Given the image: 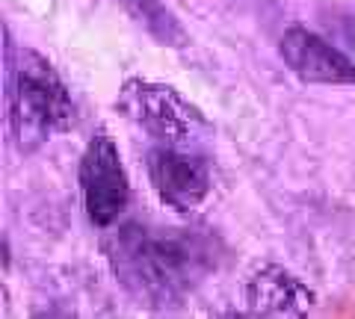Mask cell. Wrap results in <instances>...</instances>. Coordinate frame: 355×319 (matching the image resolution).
<instances>
[{"instance_id": "obj_1", "label": "cell", "mask_w": 355, "mask_h": 319, "mask_svg": "<svg viewBox=\"0 0 355 319\" xmlns=\"http://www.w3.org/2000/svg\"><path fill=\"white\" fill-rule=\"evenodd\" d=\"M104 255L116 281L139 304H181L219 269L225 246L202 225L125 222L104 239Z\"/></svg>"}, {"instance_id": "obj_6", "label": "cell", "mask_w": 355, "mask_h": 319, "mask_svg": "<svg viewBox=\"0 0 355 319\" xmlns=\"http://www.w3.org/2000/svg\"><path fill=\"white\" fill-rule=\"evenodd\" d=\"M279 53L284 65L291 69L302 83H355V62L343 51H338L323 36L311 33L305 27L284 30L279 42Z\"/></svg>"}, {"instance_id": "obj_2", "label": "cell", "mask_w": 355, "mask_h": 319, "mask_svg": "<svg viewBox=\"0 0 355 319\" xmlns=\"http://www.w3.org/2000/svg\"><path fill=\"white\" fill-rule=\"evenodd\" d=\"M6 65L9 136L21 154H33L74 125V101L42 53L9 45Z\"/></svg>"}, {"instance_id": "obj_7", "label": "cell", "mask_w": 355, "mask_h": 319, "mask_svg": "<svg viewBox=\"0 0 355 319\" xmlns=\"http://www.w3.org/2000/svg\"><path fill=\"white\" fill-rule=\"evenodd\" d=\"M243 302L252 316H305L314 307V290L279 263H266L249 275Z\"/></svg>"}, {"instance_id": "obj_5", "label": "cell", "mask_w": 355, "mask_h": 319, "mask_svg": "<svg viewBox=\"0 0 355 319\" xmlns=\"http://www.w3.org/2000/svg\"><path fill=\"white\" fill-rule=\"evenodd\" d=\"M146 163L154 192L172 210L190 213L210 195L214 174H210V163L198 145H160V142H154Z\"/></svg>"}, {"instance_id": "obj_8", "label": "cell", "mask_w": 355, "mask_h": 319, "mask_svg": "<svg viewBox=\"0 0 355 319\" xmlns=\"http://www.w3.org/2000/svg\"><path fill=\"white\" fill-rule=\"evenodd\" d=\"M119 3L128 9V15L137 21L154 42L169 45V48L190 45V36H187V30L181 27V21H178L172 15V9H166L160 0H119Z\"/></svg>"}, {"instance_id": "obj_3", "label": "cell", "mask_w": 355, "mask_h": 319, "mask_svg": "<svg viewBox=\"0 0 355 319\" xmlns=\"http://www.w3.org/2000/svg\"><path fill=\"white\" fill-rule=\"evenodd\" d=\"M116 109L142 127L160 145H198L214 136V127L202 116V109L190 104L181 92L166 83L151 80H128L119 89Z\"/></svg>"}, {"instance_id": "obj_4", "label": "cell", "mask_w": 355, "mask_h": 319, "mask_svg": "<svg viewBox=\"0 0 355 319\" xmlns=\"http://www.w3.org/2000/svg\"><path fill=\"white\" fill-rule=\"evenodd\" d=\"M80 198L89 222L95 228H113L119 216L128 210L130 201V183L125 166H121V154L116 142L104 130L89 139V145L80 157Z\"/></svg>"}]
</instances>
